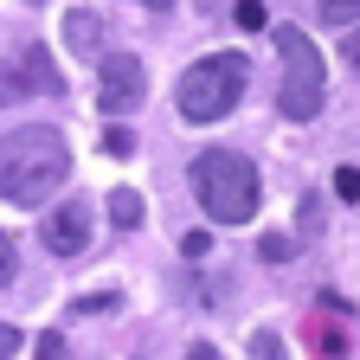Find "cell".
I'll return each instance as SVG.
<instances>
[{
	"label": "cell",
	"mask_w": 360,
	"mask_h": 360,
	"mask_svg": "<svg viewBox=\"0 0 360 360\" xmlns=\"http://www.w3.org/2000/svg\"><path fill=\"white\" fill-rule=\"evenodd\" d=\"M58 180H71V148L58 129L26 122L0 135V206H45Z\"/></svg>",
	"instance_id": "obj_1"
},
{
	"label": "cell",
	"mask_w": 360,
	"mask_h": 360,
	"mask_svg": "<svg viewBox=\"0 0 360 360\" xmlns=\"http://www.w3.org/2000/svg\"><path fill=\"white\" fill-rule=\"evenodd\" d=\"M187 180H193V200L206 206L212 225H245V219H257L264 180H257V167L238 148H206V155H193Z\"/></svg>",
	"instance_id": "obj_2"
},
{
	"label": "cell",
	"mask_w": 360,
	"mask_h": 360,
	"mask_svg": "<svg viewBox=\"0 0 360 360\" xmlns=\"http://www.w3.org/2000/svg\"><path fill=\"white\" fill-rule=\"evenodd\" d=\"M245 84H251L245 52H206L200 65H187V77H180V90H174V103H180V116H187V122H219V116L238 110Z\"/></svg>",
	"instance_id": "obj_3"
},
{
	"label": "cell",
	"mask_w": 360,
	"mask_h": 360,
	"mask_svg": "<svg viewBox=\"0 0 360 360\" xmlns=\"http://www.w3.org/2000/svg\"><path fill=\"white\" fill-rule=\"evenodd\" d=\"M277 52H283V84H277V110L290 122H315L328 103V65L309 45L302 26H277Z\"/></svg>",
	"instance_id": "obj_4"
},
{
	"label": "cell",
	"mask_w": 360,
	"mask_h": 360,
	"mask_svg": "<svg viewBox=\"0 0 360 360\" xmlns=\"http://www.w3.org/2000/svg\"><path fill=\"white\" fill-rule=\"evenodd\" d=\"M58 90H65V77H58L52 52H45L39 39L13 45V52L0 58V110H7V103H26V97H58Z\"/></svg>",
	"instance_id": "obj_5"
},
{
	"label": "cell",
	"mask_w": 360,
	"mask_h": 360,
	"mask_svg": "<svg viewBox=\"0 0 360 360\" xmlns=\"http://www.w3.org/2000/svg\"><path fill=\"white\" fill-rule=\"evenodd\" d=\"M142 97H148V65L135 52H103V65H97V110L103 116H129Z\"/></svg>",
	"instance_id": "obj_6"
},
{
	"label": "cell",
	"mask_w": 360,
	"mask_h": 360,
	"mask_svg": "<svg viewBox=\"0 0 360 360\" xmlns=\"http://www.w3.org/2000/svg\"><path fill=\"white\" fill-rule=\"evenodd\" d=\"M90 225H97V206H90V200H65L52 219L39 225V245L52 251V257H77L90 245Z\"/></svg>",
	"instance_id": "obj_7"
},
{
	"label": "cell",
	"mask_w": 360,
	"mask_h": 360,
	"mask_svg": "<svg viewBox=\"0 0 360 360\" xmlns=\"http://www.w3.org/2000/svg\"><path fill=\"white\" fill-rule=\"evenodd\" d=\"M65 26H71V45H77V52H97V26H110V20L97 7H71Z\"/></svg>",
	"instance_id": "obj_8"
},
{
	"label": "cell",
	"mask_w": 360,
	"mask_h": 360,
	"mask_svg": "<svg viewBox=\"0 0 360 360\" xmlns=\"http://www.w3.org/2000/svg\"><path fill=\"white\" fill-rule=\"evenodd\" d=\"M142 193H135V187H116L110 193V225H116V232H135V225H142Z\"/></svg>",
	"instance_id": "obj_9"
},
{
	"label": "cell",
	"mask_w": 360,
	"mask_h": 360,
	"mask_svg": "<svg viewBox=\"0 0 360 360\" xmlns=\"http://www.w3.org/2000/svg\"><path fill=\"white\" fill-rule=\"evenodd\" d=\"M257 257H264V264H290V257H296V238H290V232H270V238L257 245Z\"/></svg>",
	"instance_id": "obj_10"
},
{
	"label": "cell",
	"mask_w": 360,
	"mask_h": 360,
	"mask_svg": "<svg viewBox=\"0 0 360 360\" xmlns=\"http://www.w3.org/2000/svg\"><path fill=\"white\" fill-rule=\"evenodd\" d=\"M315 20H328V26H347V20H360V0H328V7H315Z\"/></svg>",
	"instance_id": "obj_11"
},
{
	"label": "cell",
	"mask_w": 360,
	"mask_h": 360,
	"mask_svg": "<svg viewBox=\"0 0 360 360\" xmlns=\"http://www.w3.org/2000/svg\"><path fill=\"white\" fill-rule=\"evenodd\" d=\"M315 354H322V360H347V341H341V328H315Z\"/></svg>",
	"instance_id": "obj_12"
},
{
	"label": "cell",
	"mask_w": 360,
	"mask_h": 360,
	"mask_svg": "<svg viewBox=\"0 0 360 360\" xmlns=\"http://www.w3.org/2000/svg\"><path fill=\"white\" fill-rule=\"evenodd\" d=\"M103 148H110V155H116V161H129V155H135V135H129V129H116V122H110V129H103Z\"/></svg>",
	"instance_id": "obj_13"
},
{
	"label": "cell",
	"mask_w": 360,
	"mask_h": 360,
	"mask_svg": "<svg viewBox=\"0 0 360 360\" xmlns=\"http://www.w3.org/2000/svg\"><path fill=\"white\" fill-rule=\"evenodd\" d=\"M335 200H360V167H335Z\"/></svg>",
	"instance_id": "obj_14"
},
{
	"label": "cell",
	"mask_w": 360,
	"mask_h": 360,
	"mask_svg": "<svg viewBox=\"0 0 360 360\" xmlns=\"http://www.w3.org/2000/svg\"><path fill=\"white\" fill-rule=\"evenodd\" d=\"M251 360H283V341L270 335V328H257L251 335Z\"/></svg>",
	"instance_id": "obj_15"
},
{
	"label": "cell",
	"mask_w": 360,
	"mask_h": 360,
	"mask_svg": "<svg viewBox=\"0 0 360 360\" xmlns=\"http://www.w3.org/2000/svg\"><path fill=\"white\" fill-rule=\"evenodd\" d=\"M232 20H238L245 32H257V26H270V13L257 7V0H238V7H232Z\"/></svg>",
	"instance_id": "obj_16"
},
{
	"label": "cell",
	"mask_w": 360,
	"mask_h": 360,
	"mask_svg": "<svg viewBox=\"0 0 360 360\" xmlns=\"http://www.w3.org/2000/svg\"><path fill=\"white\" fill-rule=\"evenodd\" d=\"M13 270H20V251H13V238H7V232H0V290L13 283Z\"/></svg>",
	"instance_id": "obj_17"
},
{
	"label": "cell",
	"mask_w": 360,
	"mask_h": 360,
	"mask_svg": "<svg viewBox=\"0 0 360 360\" xmlns=\"http://www.w3.org/2000/svg\"><path fill=\"white\" fill-rule=\"evenodd\" d=\"M180 251H187V257H206V251H212V232H187V238H180Z\"/></svg>",
	"instance_id": "obj_18"
},
{
	"label": "cell",
	"mask_w": 360,
	"mask_h": 360,
	"mask_svg": "<svg viewBox=\"0 0 360 360\" xmlns=\"http://www.w3.org/2000/svg\"><path fill=\"white\" fill-rule=\"evenodd\" d=\"M13 354H20V328H13V322H0V360H13Z\"/></svg>",
	"instance_id": "obj_19"
},
{
	"label": "cell",
	"mask_w": 360,
	"mask_h": 360,
	"mask_svg": "<svg viewBox=\"0 0 360 360\" xmlns=\"http://www.w3.org/2000/svg\"><path fill=\"white\" fill-rule=\"evenodd\" d=\"M341 58H347V71H354V77H360V26H354V32H347V45H341Z\"/></svg>",
	"instance_id": "obj_20"
},
{
	"label": "cell",
	"mask_w": 360,
	"mask_h": 360,
	"mask_svg": "<svg viewBox=\"0 0 360 360\" xmlns=\"http://www.w3.org/2000/svg\"><path fill=\"white\" fill-rule=\"evenodd\" d=\"M71 309H77V315H90V309H116V296H110V290H103V296H77Z\"/></svg>",
	"instance_id": "obj_21"
},
{
	"label": "cell",
	"mask_w": 360,
	"mask_h": 360,
	"mask_svg": "<svg viewBox=\"0 0 360 360\" xmlns=\"http://www.w3.org/2000/svg\"><path fill=\"white\" fill-rule=\"evenodd\" d=\"M180 360H225V354H219L212 341H193V347H187V354H180Z\"/></svg>",
	"instance_id": "obj_22"
},
{
	"label": "cell",
	"mask_w": 360,
	"mask_h": 360,
	"mask_svg": "<svg viewBox=\"0 0 360 360\" xmlns=\"http://www.w3.org/2000/svg\"><path fill=\"white\" fill-rule=\"evenodd\" d=\"M39 360H65V341H58V335H45V341H39Z\"/></svg>",
	"instance_id": "obj_23"
}]
</instances>
